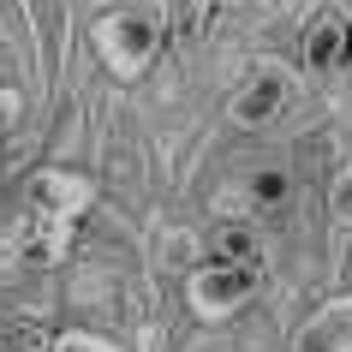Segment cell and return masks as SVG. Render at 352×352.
Instances as JSON below:
<instances>
[{"instance_id":"cell-4","label":"cell","mask_w":352,"mask_h":352,"mask_svg":"<svg viewBox=\"0 0 352 352\" xmlns=\"http://www.w3.org/2000/svg\"><path fill=\"white\" fill-rule=\"evenodd\" d=\"M90 204H96V179L90 173H78V167H36V173H30V209H36L42 221L66 227Z\"/></svg>"},{"instance_id":"cell-7","label":"cell","mask_w":352,"mask_h":352,"mask_svg":"<svg viewBox=\"0 0 352 352\" xmlns=\"http://www.w3.org/2000/svg\"><path fill=\"white\" fill-rule=\"evenodd\" d=\"M293 191H298V179L287 173V167H257V173H245V204L263 209V215L287 209V204H293Z\"/></svg>"},{"instance_id":"cell-1","label":"cell","mask_w":352,"mask_h":352,"mask_svg":"<svg viewBox=\"0 0 352 352\" xmlns=\"http://www.w3.org/2000/svg\"><path fill=\"white\" fill-rule=\"evenodd\" d=\"M90 42L120 84H138L155 66V54H162V24L149 12H108V19L90 24Z\"/></svg>"},{"instance_id":"cell-6","label":"cell","mask_w":352,"mask_h":352,"mask_svg":"<svg viewBox=\"0 0 352 352\" xmlns=\"http://www.w3.org/2000/svg\"><path fill=\"white\" fill-rule=\"evenodd\" d=\"M293 352H352V293L322 298L293 329Z\"/></svg>"},{"instance_id":"cell-8","label":"cell","mask_w":352,"mask_h":352,"mask_svg":"<svg viewBox=\"0 0 352 352\" xmlns=\"http://www.w3.org/2000/svg\"><path fill=\"white\" fill-rule=\"evenodd\" d=\"M149 263H155L162 275H186L191 263H197V233H191V227H155Z\"/></svg>"},{"instance_id":"cell-13","label":"cell","mask_w":352,"mask_h":352,"mask_svg":"<svg viewBox=\"0 0 352 352\" xmlns=\"http://www.w3.org/2000/svg\"><path fill=\"white\" fill-rule=\"evenodd\" d=\"M346 60H352V30H346Z\"/></svg>"},{"instance_id":"cell-3","label":"cell","mask_w":352,"mask_h":352,"mask_svg":"<svg viewBox=\"0 0 352 352\" xmlns=\"http://www.w3.org/2000/svg\"><path fill=\"white\" fill-rule=\"evenodd\" d=\"M346 30H352L346 0H316L305 12V24H298V60H305V72H334L346 60Z\"/></svg>"},{"instance_id":"cell-12","label":"cell","mask_w":352,"mask_h":352,"mask_svg":"<svg viewBox=\"0 0 352 352\" xmlns=\"http://www.w3.org/2000/svg\"><path fill=\"white\" fill-rule=\"evenodd\" d=\"M19 113H24V96L12 90V84H0V131L19 126Z\"/></svg>"},{"instance_id":"cell-2","label":"cell","mask_w":352,"mask_h":352,"mask_svg":"<svg viewBox=\"0 0 352 352\" xmlns=\"http://www.w3.org/2000/svg\"><path fill=\"white\" fill-rule=\"evenodd\" d=\"M257 298V263H227V257H197L186 269V305L204 322H227Z\"/></svg>"},{"instance_id":"cell-5","label":"cell","mask_w":352,"mask_h":352,"mask_svg":"<svg viewBox=\"0 0 352 352\" xmlns=\"http://www.w3.org/2000/svg\"><path fill=\"white\" fill-rule=\"evenodd\" d=\"M293 72L287 66H257V72L245 78L239 90H233V102H227V120L245 131L257 126H275V113H287V102H293Z\"/></svg>"},{"instance_id":"cell-10","label":"cell","mask_w":352,"mask_h":352,"mask_svg":"<svg viewBox=\"0 0 352 352\" xmlns=\"http://www.w3.org/2000/svg\"><path fill=\"white\" fill-rule=\"evenodd\" d=\"M329 221H334V233H352V162L334 173V186H329Z\"/></svg>"},{"instance_id":"cell-14","label":"cell","mask_w":352,"mask_h":352,"mask_svg":"<svg viewBox=\"0 0 352 352\" xmlns=\"http://www.w3.org/2000/svg\"><path fill=\"white\" fill-rule=\"evenodd\" d=\"M221 6H245V0H221Z\"/></svg>"},{"instance_id":"cell-9","label":"cell","mask_w":352,"mask_h":352,"mask_svg":"<svg viewBox=\"0 0 352 352\" xmlns=\"http://www.w3.org/2000/svg\"><path fill=\"white\" fill-rule=\"evenodd\" d=\"M215 257H227V263H257L263 245H257V233H251L245 221H227L221 233H215Z\"/></svg>"},{"instance_id":"cell-11","label":"cell","mask_w":352,"mask_h":352,"mask_svg":"<svg viewBox=\"0 0 352 352\" xmlns=\"http://www.w3.org/2000/svg\"><path fill=\"white\" fill-rule=\"evenodd\" d=\"M54 352H120L108 334H90V329H66L54 334Z\"/></svg>"}]
</instances>
